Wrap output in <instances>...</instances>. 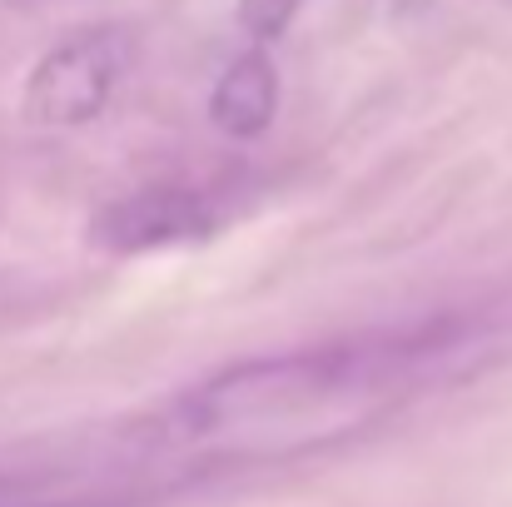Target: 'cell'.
I'll use <instances>...</instances> for the list:
<instances>
[{
  "instance_id": "obj_1",
  "label": "cell",
  "mask_w": 512,
  "mask_h": 507,
  "mask_svg": "<svg viewBox=\"0 0 512 507\" xmlns=\"http://www.w3.org/2000/svg\"><path fill=\"white\" fill-rule=\"evenodd\" d=\"M428 358H433L428 343L309 348V353L254 358L189 388L165 413L155 448L199 453V458L314 448L358 428L378 403L398 398L413 383V368Z\"/></svg>"
},
{
  "instance_id": "obj_2",
  "label": "cell",
  "mask_w": 512,
  "mask_h": 507,
  "mask_svg": "<svg viewBox=\"0 0 512 507\" xmlns=\"http://www.w3.org/2000/svg\"><path fill=\"white\" fill-rule=\"evenodd\" d=\"M130 45L120 30H95L55 45L40 55V65L25 80V120L50 130H75L105 115L120 75H125Z\"/></svg>"
},
{
  "instance_id": "obj_3",
  "label": "cell",
  "mask_w": 512,
  "mask_h": 507,
  "mask_svg": "<svg viewBox=\"0 0 512 507\" xmlns=\"http://www.w3.org/2000/svg\"><path fill=\"white\" fill-rule=\"evenodd\" d=\"M90 234H95V244H105L115 254H150V249L194 244V239L214 234V209L194 189H140V194L115 199L95 219Z\"/></svg>"
},
{
  "instance_id": "obj_4",
  "label": "cell",
  "mask_w": 512,
  "mask_h": 507,
  "mask_svg": "<svg viewBox=\"0 0 512 507\" xmlns=\"http://www.w3.org/2000/svg\"><path fill=\"white\" fill-rule=\"evenodd\" d=\"M279 115V70L264 50L239 55L209 90V120L229 140H259Z\"/></svg>"
},
{
  "instance_id": "obj_5",
  "label": "cell",
  "mask_w": 512,
  "mask_h": 507,
  "mask_svg": "<svg viewBox=\"0 0 512 507\" xmlns=\"http://www.w3.org/2000/svg\"><path fill=\"white\" fill-rule=\"evenodd\" d=\"M299 10H304V0H239V25H244L259 45H269V40H279V35L294 25Z\"/></svg>"
}]
</instances>
